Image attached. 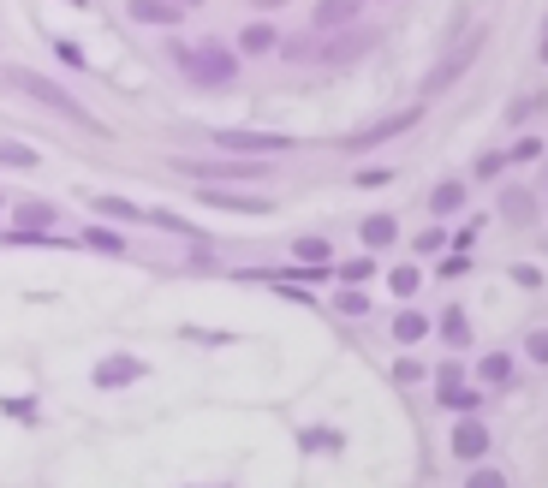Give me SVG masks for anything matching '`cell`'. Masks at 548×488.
Here are the masks:
<instances>
[{
  "label": "cell",
  "mask_w": 548,
  "mask_h": 488,
  "mask_svg": "<svg viewBox=\"0 0 548 488\" xmlns=\"http://www.w3.org/2000/svg\"><path fill=\"white\" fill-rule=\"evenodd\" d=\"M6 84H13V89H24L30 101H43V108H54L60 119H72V126H84V131H96V137H108V131H101V119L90 114V108H84L78 96H66V89H60L54 78H43V72H24V66H13V72H6Z\"/></svg>",
  "instance_id": "cell-1"
},
{
  "label": "cell",
  "mask_w": 548,
  "mask_h": 488,
  "mask_svg": "<svg viewBox=\"0 0 548 488\" xmlns=\"http://www.w3.org/2000/svg\"><path fill=\"white\" fill-rule=\"evenodd\" d=\"M477 232H489V221H483V215L465 221V232H453V239H459V244H477Z\"/></svg>",
  "instance_id": "cell-40"
},
{
  "label": "cell",
  "mask_w": 548,
  "mask_h": 488,
  "mask_svg": "<svg viewBox=\"0 0 548 488\" xmlns=\"http://www.w3.org/2000/svg\"><path fill=\"white\" fill-rule=\"evenodd\" d=\"M179 66L191 72L197 89H232L239 78V54L227 42H197V48H179Z\"/></svg>",
  "instance_id": "cell-2"
},
{
  "label": "cell",
  "mask_w": 548,
  "mask_h": 488,
  "mask_svg": "<svg viewBox=\"0 0 548 488\" xmlns=\"http://www.w3.org/2000/svg\"><path fill=\"white\" fill-rule=\"evenodd\" d=\"M370 274H375V262H370V257H352V262H340V268H334V280H346V286H364Z\"/></svg>",
  "instance_id": "cell-27"
},
{
  "label": "cell",
  "mask_w": 548,
  "mask_h": 488,
  "mask_svg": "<svg viewBox=\"0 0 548 488\" xmlns=\"http://www.w3.org/2000/svg\"><path fill=\"white\" fill-rule=\"evenodd\" d=\"M441 340H448V345H471V322H465L459 304H453V310H441Z\"/></svg>",
  "instance_id": "cell-21"
},
{
  "label": "cell",
  "mask_w": 548,
  "mask_h": 488,
  "mask_svg": "<svg viewBox=\"0 0 548 488\" xmlns=\"http://www.w3.org/2000/svg\"><path fill=\"white\" fill-rule=\"evenodd\" d=\"M126 13L137 18V24L174 30V24H179V13H185V6H174V0H126Z\"/></svg>",
  "instance_id": "cell-11"
},
{
  "label": "cell",
  "mask_w": 548,
  "mask_h": 488,
  "mask_svg": "<svg viewBox=\"0 0 548 488\" xmlns=\"http://www.w3.org/2000/svg\"><path fill=\"white\" fill-rule=\"evenodd\" d=\"M477 375H483L489 388H506V381H513V358H506V352H489V358L477 363Z\"/></svg>",
  "instance_id": "cell-20"
},
{
  "label": "cell",
  "mask_w": 548,
  "mask_h": 488,
  "mask_svg": "<svg viewBox=\"0 0 548 488\" xmlns=\"http://www.w3.org/2000/svg\"><path fill=\"white\" fill-rule=\"evenodd\" d=\"M292 257H298V262H328L334 250H328V239H317V232H304V239L292 244Z\"/></svg>",
  "instance_id": "cell-25"
},
{
  "label": "cell",
  "mask_w": 548,
  "mask_h": 488,
  "mask_svg": "<svg viewBox=\"0 0 548 488\" xmlns=\"http://www.w3.org/2000/svg\"><path fill=\"white\" fill-rule=\"evenodd\" d=\"M543 60H548V36H543Z\"/></svg>",
  "instance_id": "cell-45"
},
{
  "label": "cell",
  "mask_w": 548,
  "mask_h": 488,
  "mask_svg": "<svg viewBox=\"0 0 548 488\" xmlns=\"http://www.w3.org/2000/svg\"><path fill=\"white\" fill-rule=\"evenodd\" d=\"M358 239H364V250L375 257V250H388V244L400 239V221H393V215H370V221L358 227Z\"/></svg>",
  "instance_id": "cell-13"
},
{
  "label": "cell",
  "mask_w": 548,
  "mask_h": 488,
  "mask_svg": "<svg viewBox=\"0 0 548 488\" xmlns=\"http://www.w3.org/2000/svg\"><path fill=\"white\" fill-rule=\"evenodd\" d=\"M435 399L448 405V411H477V405H483V393H477V388H465V381H459V388H435Z\"/></svg>",
  "instance_id": "cell-22"
},
{
  "label": "cell",
  "mask_w": 548,
  "mask_h": 488,
  "mask_svg": "<svg viewBox=\"0 0 548 488\" xmlns=\"http://www.w3.org/2000/svg\"><path fill=\"white\" fill-rule=\"evenodd\" d=\"M149 375V363L144 358H131V352H114V358H101L96 370H90V381H96V388H131V381H144Z\"/></svg>",
  "instance_id": "cell-6"
},
{
  "label": "cell",
  "mask_w": 548,
  "mask_h": 488,
  "mask_svg": "<svg viewBox=\"0 0 548 488\" xmlns=\"http://www.w3.org/2000/svg\"><path fill=\"white\" fill-rule=\"evenodd\" d=\"M197 197L209 202V209H227V215H269L274 209L269 197H232V191H209V185H197Z\"/></svg>",
  "instance_id": "cell-10"
},
{
  "label": "cell",
  "mask_w": 548,
  "mask_h": 488,
  "mask_svg": "<svg viewBox=\"0 0 548 488\" xmlns=\"http://www.w3.org/2000/svg\"><path fill=\"white\" fill-rule=\"evenodd\" d=\"M274 280H304V286H322V280H334V268H328V262H298V268L274 274Z\"/></svg>",
  "instance_id": "cell-23"
},
{
  "label": "cell",
  "mask_w": 548,
  "mask_h": 488,
  "mask_svg": "<svg viewBox=\"0 0 548 488\" xmlns=\"http://www.w3.org/2000/svg\"><path fill=\"white\" fill-rule=\"evenodd\" d=\"M340 316H370V298H364L358 286H346L340 292Z\"/></svg>",
  "instance_id": "cell-31"
},
{
  "label": "cell",
  "mask_w": 548,
  "mask_h": 488,
  "mask_svg": "<svg viewBox=\"0 0 548 488\" xmlns=\"http://www.w3.org/2000/svg\"><path fill=\"white\" fill-rule=\"evenodd\" d=\"M364 13V0H317V30H346L358 24Z\"/></svg>",
  "instance_id": "cell-12"
},
{
  "label": "cell",
  "mask_w": 548,
  "mask_h": 488,
  "mask_svg": "<svg viewBox=\"0 0 548 488\" xmlns=\"http://www.w3.org/2000/svg\"><path fill=\"white\" fill-rule=\"evenodd\" d=\"M459 209H465V185H459V179H448V185L430 191V215L435 221H441V215H459Z\"/></svg>",
  "instance_id": "cell-17"
},
{
  "label": "cell",
  "mask_w": 548,
  "mask_h": 488,
  "mask_svg": "<svg viewBox=\"0 0 548 488\" xmlns=\"http://www.w3.org/2000/svg\"><path fill=\"white\" fill-rule=\"evenodd\" d=\"M54 221H60L54 202H18L13 209V227H24V232H43V227H54Z\"/></svg>",
  "instance_id": "cell-15"
},
{
  "label": "cell",
  "mask_w": 548,
  "mask_h": 488,
  "mask_svg": "<svg viewBox=\"0 0 548 488\" xmlns=\"http://www.w3.org/2000/svg\"><path fill=\"white\" fill-rule=\"evenodd\" d=\"M506 155H477V179H501Z\"/></svg>",
  "instance_id": "cell-37"
},
{
  "label": "cell",
  "mask_w": 548,
  "mask_h": 488,
  "mask_svg": "<svg viewBox=\"0 0 548 488\" xmlns=\"http://www.w3.org/2000/svg\"><path fill=\"white\" fill-rule=\"evenodd\" d=\"M0 167H36V149H24V144H0Z\"/></svg>",
  "instance_id": "cell-29"
},
{
  "label": "cell",
  "mask_w": 548,
  "mask_h": 488,
  "mask_svg": "<svg viewBox=\"0 0 548 488\" xmlns=\"http://www.w3.org/2000/svg\"><path fill=\"white\" fill-rule=\"evenodd\" d=\"M448 446H453V459H459V465H477V459H489V423H477V417L465 411V423H453Z\"/></svg>",
  "instance_id": "cell-7"
},
{
  "label": "cell",
  "mask_w": 548,
  "mask_h": 488,
  "mask_svg": "<svg viewBox=\"0 0 548 488\" xmlns=\"http://www.w3.org/2000/svg\"><path fill=\"white\" fill-rule=\"evenodd\" d=\"M280 54H287V60H310L317 48H310V42H280Z\"/></svg>",
  "instance_id": "cell-41"
},
{
  "label": "cell",
  "mask_w": 548,
  "mask_h": 488,
  "mask_svg": "<svg viewBox=\"0 0 548 488\" xmlns=\"http://www.w3.org/2000/svg\"><path fill=\"white\" fill-rule=\"evenodd\" d=\"M257 6H262V13H269V6H287V0H257Z\"/></svg>",
  "instance_id": "cell-42"
},
{
  "label": "cell",
  "mask_w": 548,
  "mask_h": 488,
  "mask_svg": "<svg viewBox=\"0 0 548 488\" xmlns=\"http://www.w3.org/2000/svg\"><path fill=\"white\" fill-rule=\"evenodd\" d=\"M388 375H393V381H400V388H411V381H423V363H418V358H400V363H393Z\"/></svg>",
  "instance_id": "cell-33"
},
{
  "label": "cell",
  "mask_w": 548,
  "mask_h": 488,
  "mask_svg": "<svg viewBox=\"0 0 548 488\" xmlns=\"http://www.w3.org/2000/svg\"><path fill=\"white\" fill-rule=\"evenodd\" d=\"M524 352H531V363H543V370H548V328H531Z\"/></svg>",
  "instance_id": "cell-35"
},
{
  "label": "cell",
  "mask_w": 548,
  "mask_h": 488,
  "mask_svg": "<svg viewBox=\"0 0 548 488\" xmlns=\"http://www.w3.org/2000/svg\"><path fill=\"white\" fill-rule=\"evenodd\" d=\"M174 6H203V0H174Z\"/></svg>",
  "instance_id": "cell-43"
},
{
  "label": "cell",
  "mask_w": 548,
  "mask_h": 488,
  "mask_svg": "<svg viewBox=\"0 0 548 488\" xmlns=\"http://www.w3.org/2000/svg\"><path fill=\"white\" fill-rule=\"evenodd\" d=\"M352 185H358V191H382V185H393V173H388V167H364Z\"/></svg>",
  "instance_id": "cell-32"
},
{
  "label": "cell",
  "mask_w": 548,
  "mask_h": 488,
  "mask_svg": "<svg viewBox=\"0 0 548 488\" xmlns=\"http://www.w3.org/2000/svg\"><path fill=\"white\" fill-rule=\"evenodd\" d=\"M84 244H90V250H108V257H119V250H126V239H119L114 227H90Z\"/></svg>",
  "instance_id": "cell-26"
},
{
  "label": "cell",
  "mask_w": 548,
  "mask_h": 488,
  "mask_svg": "<svg viewBox=\"0 0 548 488\" xmlns=\"http://www.w3.org/2000/svg\"><path fill=\"white\" fill-rule=\"evenodd\" d=\"M66 6H90V0H66Z\"/></svg>",
  "instance_id": "cell-44"
},
{
  "label": "cell",
  "mask_w": 548,
  "mask_h": 488,
  "mask_svg": "<svg viewBox=\"0 0 548 488\" xmlns=\"http://www.w3.org/2000/svg\"><path fill=\"white\" fill-rule=\"evenodd\" d=\"M465 488H506V476H501V471H489V465L477 459V471L465 476Z\"/></svg>",
  "instance_id": "cell-30"
},
{
  "label": "cell",
  "mask_w": 548,
  "mask_h": 488,
  "mask_svg": "<svg viewBox=\"0 0 548 488\" xmlns=\"http://www.w3.org/2000/svg\"><path fill=\"white\" fill-rule=\"evenodd\" d=\"M477 48H483V36H465V42H459V48H453V54H448V66H435V72H430V84H423V96H441V89H448L453 78H465V72H471Z\"/></svg>",
  "instance_id": "cell-8"
},
{
  "label": "cell",
  "mask_w": 548,
  "mask_h": 488,
  "mask_svg": "<svg viewBox=\"0 0 548 488\" xmlns=\"http://www.w3.org/2000/svg\"><path fill=\"white\" fill-rule=\"evenodd\" d=\"M185 179H245V185H257V179H269V161L262 155H221V161H174Z\"/></svg>",
  "instance_id": "cell-4"
},
{
  "label": "cell",
  "mask_w": 548,
  "mask_h": 488,
  "mask_svg": "<svg viewBox=\"0 0 548 488\" xmlns=\"http://www.w3.org/2000/svg\"><path fill=\"white\" fill-rule=\"evenodd\" d=\"M388 286H393V298H418V286H423V274L405 262V268H393L388 274Z\"/></svg>",
  "instance_id": "cell-24"
},
{
  "label": "cell",
  "mask_w": 548,
  "mask_h": 488,
  "mask_svg": "<svg viewBox=\"0 0 548 488\" xmlns=\"http://www.w3.org/2000/svg\"><path fill=\"white\" fill-rule=\"evenodd\" d=\"M370 42H375L370 30H352V36H340V42H334V48H322V60H328V66H352V60H358V54H364V48H370Z\"/></svg>",
  "instance_id": "cell-16"
},
{
  "label": "cell",
  "mask_w": 548,
  "mask_h": 488,
  "mask_svg": "<svg viewBox=\"0 0 548 488\" xmlns=\"http://www.w3.org/2000/svg\"><path fill=\"white\" fill-rule=\"evenodd\" d=\"M423 119V108H400L393 119H382V126H370V131H358V137H346V149H370V144H388L393 131H411Z\"/></svg>",
  "instance_id": "cell-9"
},
{
  "label": "cell",
  "mask_w": 548,
  "mask_h": 488,
  "mask_svg": "<svg viewBox=\"0 0 548 488\" xmlns=\"http://www.w3.org/2000/svg\"><path fill=\"white\" fill-rule=\"evenodd\" d=\"M411 250H418V257H441V250H448V232H441V227L418 232V244H411Z\"/></svg>",
  "instance_id": "cell-28"
},
{
  "label": "cell",
  "mask_w": 548,
  "mask_h": 488,
  "mask_svg": "<svg viewBox=\"0 0 548 488\" xmlns=\"http://www.w3.org/2000/svg\"><path fill=\"white\" fill-rule=\"evenodd\" d=\"M215 144L227 155H280V149H292V137H280V131H215Z\"/></svg>",
  "instance_id": "cell-5"
},
{
  "label": "cell",
  "mask_w": 548,
  "mask_h": 488,
  "mask_svg": "<svg viewBox=\"0 0 548 488\" xmlns=\"http://www.w3.org/2000/svg\"><path fill=\"white\" fill-rule=\"evenodd\" d=\"M54 48H60V60H66V66H84V54H78V42H66V36H54Z\"/></svg>",
  "instance_id": "cell-39"
},
{
  "label": "cell",
  "mask_w": 548,
  "mask_h": 488,
  "mask_svg": "<svg viewBox=\"0 0 548 488\" xmlns=\"http://www.w3.org/2000/svg\"><path fill=\"white\" fill-rule=\"evenodd\" d=\"M501 215L506 221H531L536 215V197H531V191H519V185H506L501 191Z\"/></svg>",
  "instance_id": "cell-19"
},
{
  "label": "cell",
  "mask_w": 548,
  "mask_h": 488,
  "mask_svg": "<svg viewBox=\"0 0 548 488\" xmlns=\"http://www.w3.org/2000/svg\"><path fill=\"white\" fill-rule=\"evenodd\" d=\"M459 381H465L459 363H441V370H435V388H459Z\"/></svg>",
  "instance_id": "cell-38"
},
{
  "label": "cell",
  "mask_w": 548,
  "mask_h": 488,
  "mask_svg": "<svg viewBox=\"0 0 548 488\" xmlns=\"http://www.w3.org/2000/svg\"><path fill=\"white\" fill-rule=\"evenodd\" d=\"M506 161H543V137H519V144L506 149Z\"/></svg>",
  "instance_id": "cell-34"
},
{
  "label": "cell",
  "mask_w": 548,
  "mask_h": 488,
  "mask_svg": "<svg viewBox=\"0 0 548 488\" xmlns=\"http://www.w3.org/2000/svg\"><path fill=\"white\" fill-rule=\"evenodd\" d=\"M90 209L108 221H126V227H161V232H191L185 215L174 209H144V202H126V197H90Z\"/></svg>",
  "instance_id": "cell-3"
},
{
  "label": "cell",
  "mask_w": 548,
  "mask_h": 488,
  "mask_svg": "<svg viewBox=\"0 0 548 488\" xmlns=\"http://www.w3.org/2000/svg\"><path fill=\"white\" fill-rule=\"evenodd\" d=\"M239 48H245V54H274L280 36H274V24H245L239 30Z\"/></svg>",
  "instance_id": "cell-18"
},
{
  "label": "cell",
  "mask_w": 548,
  "mask_h": 488,
  "mask_svg": "<svg viewBox=\"0 0 548 488\" xmlns=\"http://www.w3.org/2000/svg\"><path fill=\"white\" fill-rule=\"evenodd\" d=\"M388 333H393V340H400V345H418L423 333H435V322L423 316V310H400V316L388 322Z\"/></svg>",
  "instance_id": "cell-14"
},
{
  "label": "cell",
  "mask_w": 548,
  "mask_h": 488,
  "mask_svg": "<svg viewBox=\"0 0 548 488\" xmlns=\"http://www.w3.org/2000/svg\"><path fill=\"white\" fill-rule=\"evenodd\" d=\"M513 286H524V292H536V286H543V274H536V268H531V262H519V268H513Z\"/></svg>",
  "instance_id": "cell-36"
}]
</instances>
